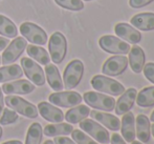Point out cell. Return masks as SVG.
<instances>
[{
	"instance_id": "obj_6",
	"label": "cell",
	"mask_w": 154,
	"mask_h": 144,
	"mask_svg": "<svg viewBox=\"0 0 154 144\" xmlns=\"http://www.w3.org/2000/svg\"><path fill=\"white\" fill-rule=\"evenodd\" d=\"M99 45L106 53L113 54V55H126L130 51V44L125 41L121 40L118 37L112 35L102 36L99 40Z\"/></svg>"
},
{
	"instance_id": "obj_10",
	"label": "cell",
	"mask_w": 154,
	"mask_h": 144,
	"mask_svg": "<svg viewBox=\"0 0 154 144\" xmlns=\"http://www.w3.org/2000/svg\"><path fill=\"white\" fill-rule=\"evenodd\" d=\"M26 39L24 37H18L15 38L11 43H8V46L4 50L3 54H2V64L8 65L11 63L15 62L21 54L24 52V50L27 46Z\"/></svg>"
},
{
	"instance_id": "obj_24",
	"label": "cell",
	"mask_w": 154,
	"mask_h": 144,
	"mask_svg": "<svg viewBox=\"0 0 154 144\" xmlns=\"http://www.w3.org/2000/svg\"><path fill=\"white\" fill-rule=\"evenodd\" d=\"M73 127L71 124L68 123H56L48 124L43 130V134L47 137H58V136H67L71 134Z\"/></svg>"
},
{
	"instance_id": "obj_12",
	"label": "cell",
	"mask_w": 154,
	"mask_h": 144,
	"mask_svg": "<svg viewBox=\"0 0 154 144\" xmlns=\"http://www.w3.org/2000/svg\"><path fill=\"white\" fill-rule=\"evenodd\" d=\"M128 66V58L124 55H116L108 58L102 66V73L106 76L116 77L126 71Z\"/></svg>"
},
{
	"instance_id": "obj_28",
	"label": "cell",
	"mask_w": 154,
	"mask_h": 144,
	"mask_svg": "<svg viewBox=\"0 0 154 144\" xmlns=\"http://www.w3.org/2000/svg\"><path fill=\"white\" fill-rule=\"evenodd\" d=\"M0 35L8 38H15L18 35V30L15 23L3 15H0Z\"/></svg>"
},
{
	"instance_id": "obj_11",
	"label": "cell",
	"mask_w": 154,
	"mask_h": 144,
	"mask_svg": "<svg viewBox=\"0 0 154 144\" xmlns=\"http://www.w3.org/2000/svg\"><path fill=\"white\" fill-rule=\"evenodd\" d=\"M20 33L27 41L34 44L44 45L47 42V34L45 30L32 22H23L20 25Z\"/></svg>"
},
{
	"instance_id": "obj_18",
	"label": "cell",
	"mask_w": 154,
	"mask_h": 144,
	"mask_svg": "<svg viewBox=\"0 0 154 144\" xmlns=\"http://www.w3.org/2000/svg\"><path fill=\"white\" fill-rule=\"evenodd\" d=\"M38 110L42 118L49 122H55V123H60L64 120V114L60 108L51 105L47 102H40L38 104Z\"/></svg>"
},
{
	"instance_id": "obj_1",
	"label": "cell",
	"mask_w": 154,
	"mask_h": 144,
	"mask_svg": "<svg viewBox=\"0 0 154 144\" xmlns=\"http://www.w3.org/2000/svg\"><path fill=\"white\" fill-rule=\"evenodd\" d=\"M90 83L95 91L111 96H120L125 91V86L122 83L104 75L93 76Z\"/></svg>"
},
{
	"instance_id": "obj_22",
	"label": "cell",
	"mask_w": 154,
	"mask_h": 144,
	"mask_svg": "<svg viewBox=\"0 0 154 144\" xmlns=\"http://www.w3.org/2000/svg\"><path fill=\"white\" fill-rule=\"evenodd\" d=\"M45 74L49 86L56 91H61L64 88V84L60 76V72L55 64H46L45 66Z\"/></svg>"
},
{
	"instance_id": "obj_14",
	"label": "cell",
	"mask_w": 154,
	"mask_h": 144,
	"mask_svg": "<svg viewBox=\"0 0 154 144\" xmlns=\"http://www.w3.org/2000/svg\"><path fill=\"white\" fill-rule=\"evenodd\" d=\"M114 32L120 38L128 41L131 44H137L142 40V34L131 24L125 22H120L114 27Z\"/></svg>"
},
{
	"instance_id": "obj_19",
	"label": "cell",
	"mask_w": 154,
	"mask_h": 144,
	"mask_svg": "<svg viewBox=\"0 0 154 144\" xmlns=\"http://www.w3.org/2000/svg\"><path fill=\"white\" fill-rule=\"evenodd\" d=\"M120 128L123 139H125L126 142L131 143L135 139V118L131 112L123 115Z\"/></svg>"
},
{
	"instance_id": "obj_8",
	"label": "cell",
	"mask_w": 154,
	"mask_h": 144,
	"mask_svg": "<svg viewBox=\"0 0 154 144\" xmlns=\"http://www.w3.org/2000/svg\"><path fill=\"white\" fill-rule=\"evenodd\" d=\"M48 100L51 104L61 107H73L81 104L83 97L77 91H56L48 97Z\"/></svg>"
},
{
	"instance_id": "obj_23",
	"label": "cell",
	"mask_w": 154,
	"mask_h": 144,
	"mask_svg": "<svg viewBox=\"0 0 154 144\" xmlns=\"http://www.w3.org/2000/svg\"><path fill=\"white\" fill-rule=\"evenodd\" d=\"M90 110L87 105H77L75 107L70 108L69 110H67L65 114L64 118L68 123L71 124H77L79 122H81L82 120L86 119L89 116Z\"/></svg>"
},
{
	"instance_id": "obj_37",
	"label": "cell",
	"mask_w": 154,
	"mask_h": 144,
	"mask_svg": "<svg viewBox=\"0 0 154 144\" xmlns=\"http://www.w3.org/2000/svg\"><path fill=\"white\" fill-rule=\"evenodd\" d=\"M10 43V40L8 38H3V37H0V51L4 50Z\"/></svg>"
},
{
	"instance_id": "obj_32",
	"label": "cell",
	"mask_w": 154,
	"mask_h": 144,
	"mask_svg": "<svg viewBox=\"0 0 154 144\" xmlns=\"http://www.w3.org/2000/svg\"><path fill=\"white\" fill-rule=\"evenodd\" d=\"M18 120V114L11 108H4L3 114L0 116V124L1 125H8L13 124Z\"/></svg>"
},
{
	"instance_id": "obj_29",
	"label": "cell",
	"mask_w": 154,
	"mask_h": 144,
	"mask_svg": "<svg viewBox=\"0 0 154 144\" xmlns=\"http://www.w3.org/2000/svg\"><path fill=\"white\" fill-rule=\"evenodd\" d=\"M42 134L43 130L40 123H37V122L32 123L27 130L25 144H40L41 139H42Z\"/></svg>"
},
{
	"instance_id": "obj_40",
	"label": "cell",
	"mask_w": 154,
	"mask_h": 144,
	"mask_svg": "<svg viewBox=\"0 0 154 144\" xmlns=\"http://www.w3.org/2000/svg\"><path fill=\"white\" fill-rule=\"evenodd\" d=\"M43 144H55V143H54V141H51V140H46L45 142H43Z\"/></svg>"
},
{
	"instance_id": "obj_43",
	"label": "cell",
	"mask_w": 154,
	"mask_h": 144,
	"mask_svg": "<svg viewBox=\"0 0 154 144\" xmlns=\"http://www.w3.org/2000/svg\"><path fill=\"white\" fill-rule=\"evenodd\" d=\"M151 133H152V135H153V137H154V123L151 125Z\"/></svg>"
},
{
	"instance_id": "obj_17",
	"label": "cell",
	"mask_w": 154,
	"mask_h": 144,
	"mask_svg": "<svg viewBox=\"0 0 154 144\" xmlns=\"http://www.w3.org/2000/svg\"><path fill=\"white\" fill-rule=\"evenodd\" d=\"M151 136L150 119L147 116L140 114L135 118V137L142 143H148Z\"/></svg>"
},
{
	"instance_id": "obj_38",
	"label": "cell",
	"mask_w": 154,
	"mask_h": 144,
	"mask_svg": "<svg viewBox=\"0 0 154 144\" xmlns=\"http://www.w3.org/2000/svg\"><path fill=\"white\" fill-rule=\"evenodd\" d=\"M3 105H4V98L1 91V87H0V116H1V113L3 112Z\"/></svg>"
},
{
	"instance_id": "obj_31",
	"label": "cell",
	"mask_w": 154,
	"mask_h": 144,
	"mask_svg": "<svg viewBox=\"0 0 154 144\" xmlns=\"http://www.w3.org/2000/svg\"><path fill=\"white\" fill-rule=\"evenodd\" d=\"M58 5L63 8L70 11H81L84 8V3L82 0H55Z\"/></svg>"
},
{
	"instance_id": "obj_15",
	"label": "cell",
	"mask_w": 154,
	"mask_h": 144,
	"mask_svg": "<svg viewBox=\"0 0 154 144\" xmlns=\"http://www.w3.org/2000/svg\"><path fill=\"white\" fill-rule=\"evenodd\" d=\"M89 115L91 117V119L99 122V123H101L102 125H104L108 130H113V132H116V130H120L121 120L116 116L107 114V113H104V112H99L97 110H90Z\"/></svg>"
},
{
	"instance_id": "obj_3",
	"label": "cell",
	"mask_w": 154,
	"mask_h": 144,
	"mask_svg": "<svg viewBox=\"0 0 154 144\" xmlns=\"http://www.w3.org/2000/svg\"><path fill=\"white\" fill-rule=\"evenodd\" d=\"M83 100L87 105L93 107L94 110L111 112L116 106V100L113 97L97 93V91H86L83 95Z\"/></svg>"
},
{
	"instance_id": "obj_25",
	"label": "cell",
	"mask_w": 154,
	"mask_h": 144,
	"mask_svg": "<svg viewBox=\"0 0 154 144\" xmlns=\"http://www.w3.org/2000/svg\"><path fill=\"white\" fill-rule=\"evenodd\" d=\"M23 76V71L18 64L6 65L0 69V82L19 79Z\"/></svg>"
},
{
	"instance_id": "obj_33",
	"label": "cell",
	"mask_w": 154,
	"mask_h": 144,
	"mask_svg": "<svg viewBox=\"0 0 154 144\" xmlns=\"http://www.w3.org/2000/svg\"><path fill=\"white\" fill-rule=\"evenodd\" d=\"M143 72L145 77L154 84V62H148L147 64H145Z\"/></svg>"
},
{
	"instance_id": "obj_7",
	"label": "cell",
	"mask_w": 154,
	"mask_h": 144,
	"mask_svg": "<svg viewBox=\"0 0 154 144\" xmlns=\"http://www.w3.org/2000/svg\"><path fill=\"white\" fill-rule=\"evenodd\" d=\"M80 123V128L91 136L97 142L108 144L110 142V136L108 130L104 126L99 124L93 119H84Z\"/></svg>"
},
{
	"instance_id": "obj_4",
	"label": "cell",
	"mask_w": 154,
	"mask_h": 144,
	"mask_svg": "<svg viewBox=\"0 0 154 144\" xmlns=\"http://www.w3.org/2000/svg\"><path fill=\"white\" fill-rule=\"evenodd\" d=\"M49 54L54 63L59 64L64 60L67 53V41L65 36L60 32H56L49 38L48 42Z\"/></svg>"
},
{
	"instance_id": "obj_16",
	"label": "cell",
	"mask_w": 154,
	"mask_h": 144,
	"mask_svg": "<svg viewBox=\"0 0 154 144\" xmlns=\"http://www.w3.org/2000/svg\"><path fill=\"white\" fill-rule=\"evenodd\" d=\"M1 88L6 95H26L35 91V84L27 80H17L14 82L4 83Z\"/></svg>"
},
{
	"instance_id": "obj_20",
	"label": "cell",
	"mask_w": 154,
	"mask_h": 144,
	"mask_svg": "<svg viewBox=\"0 0 154 144\" xmlns=\"http://www.w3.org/2000/svg\"><path fill=\"white\" fill-rule=\"evenodd\" d=\"M129 58H128V63L131 66V69L135 74L142 73L144 69L145 61H146V56L143 49L138 45H134L129 51Z\"/></svg>"
},
{
	"instance_id": "obj_45",
	"label": "cell",
	"mask_w": 154,
	"mask_h": 144,
	"mask_svg": "<svg viewBox=\"0 0 154 144\" xmlns=\"http://www.w3.org/2000/svg\"><path fill=\"white\" fill-rule=\"evenodd\" d=\"M0 63H1V56H0Z\"/></svg>"
},
{
	"instance_id": "obj_2",
	"label": "cell",
	"mask_w": 154,
	"mask_h": 144,
	"mask_svg": "<svg viewBox=\"0 0 154 144\" xmlns=\"http://www.w3.org/2000/svg\"><path fill=\"white\" fill-rule=\"evenodd\" d=\"M84 74V64L81 60L75 59L65 67L63 73V82L66 89L75 88L81 82Z\"/></svg>"
},
{
	"instance_id": "obj_26",
	"label": "cell",
	"mask_w": 154,
	"mask_h": 144,
	"mask_svg": "<svg viewBox=\"0 0 154 144\" xmlns=\"http://www.w3.org/2000/svg\"><path fill=\"white\" fill-rule=\"evenodd\" d=\"M136 104L140 107H150L154 105V86L144 87L136 95Z\"/></svg>"
},
{
	"instance_id": "obj_39",
	"label": "cell",
	"mask_w": 154,
	"mask_h": 144,
	"mask_svg": "<svg viewBox=\"0 0 154 144\" xmlns=\"http://www.w3.org/2000/svg\"><path fill=\"white\" fill-rule=\"evenodd\" d=\"M2 144H23V143L18 140H12V141H8V142H4Z\"/></svg>"
},
{
	"instance_id": "obj_27",
	"label": "cell",
	"mask_w": 154,
	"mask_h": 144,
	"mask_svg": "<svg viewBox=\"0 0 154 144\" xmlns=\"http://www.w3.org/2000/svg\"><path fill=\"white\" fill-rule=\"evenodd\" d=\"M26 52L29 57H32V59H35V60L38 61L39 63H41L43 65L48 64L49 61H51V57H49L48 53L41 46H36L35 44H29L26 46Z\"/></svg>"
},
{
	"instance_id": "obj_42",
	"label": "cell",
	"mask_w": 154,
	"mask_h": 144,
	"mask_svg": "<svg viewBox=\"0 0 154 144\" xmlns=\"http://www.w3.org/2000/svg\"><path fill=\"white\" fill-rule=\"evenodd\" d=\"M131 144H143L142 142H140V141H135V140H133L131 142Z\"/></svg>"
},
{
	"instance_id": "obj_30",
	"label": "cell",
	"mask_w": 154,
	"mask_h": 144,
	"mask_svg": "<svg viewBox=\"0 0 154 144\" xmlns=\"http://www.w3.org/2000/svg\"><path fill=\"white\" fill-rule=\"evenodd\" d=\"M71 137L77 144H99V142L93 140L89 136H87L83 130H73L71 132Z\"/></svg>"
},
{
	"instance_id": "obj_9",
	"label": "cell",
	"mask_w": 154,
	"mask_h": 144,
	"mask_svg": "<svg viewBox=\"0 0 154 144\" xmlns=\"http://www.w3.org/2000/svg\"><path fill=\"white\" fill-rule=\"evenodd\" d=\"M21 65H22L23 72L25 76L35 84V85L42 86L45 83V75L43 69L38 63L35 62L32 59L24 57L21 59Z\"/></svg>"
},
{
	"instance_id": "obj_36",
	"label": "cell",
	"mask_w": 154,
	"mask_h": 144,
	"mask_svg": "<svg viewBox=\"0 0 154 144\" xmlns=\"http://www.w3.org/2000/svg\"><path fill=\"white\" fill-rule=\"evenodd\" d=\"M54 143L55 144H77L73 140L67 138V137H61L58 136L54 139Z\"/></svg>"
},
{
	"instance_id": "obj_35",
	"label": "cell",
	"mask_w": 154,
	"mask_h": 144,
	"mask_svg": "<svg viewBox=\"0 0 154 144\" xmlns=\"http://www.w3.org/2000/svg\"><path fill=\"white\" fill-rule=\"evenodd\" d=\"M110 142H111V144H126V141L123 139V137L116 132L110 137Z\"/></svg>"
},
{
	"instance_id": "obj_44",
	"label": "cell",
	"mask_w": 154,
	"mask_h": 144,
	"mask_svg": "<svg viewBox=\"0 0 154 144\" xmlns=\"http://www.w3.org/2000/svg\"><path fill=\"white\" fill-rule=\"evenodd\" d=\"M2 137V128H1V126H0V138Z\"/></svg>"
},
{
	"instance_id": "obj_13",
	"label": "cell",
	"mask_w": 154,
	"mask_h": 144,
	"mask_svg": "<svg viewBox=\"0 0 154 144\" xmlns=\"http://www.w3.org/2000/svg\"><path fill=\"white\" fill-rule=\"evenodd\" d=\"M136 95H137V91L134 87L125 89V91L121 95L118 101H116V106H114L116 114L118 116H123L126 113L130 112V110L134 105Z\"/></svg>"
},
{
	"instance_id": "obj_41",
	"label": "cell",
	"mask_w": 154,
	"mask_h": 144,
	"mask_svg": "<svg viewBox=\"0 0 154 144\" xmlns=\"http://www.w3.org/2000/svg\"><path fill=\"white\" fill-rule=\"evenodd\" d=\"M150 121L154 122V110H153L152 114H151V116H150Z\"/></svg>"
},
{
	"instance_id": "obj_21",
	"label": "cell",
	"mask_w": 154,
	"mask_h": 144,
	"mask_svg": "<svg viewBox=\"0 0 154 144\" xmlns=\"http://www.w3.org/2000/svg\"><path fill=\"white\" fill-rule=\"evenodd\" d=\"M132 27L140 30L149 32L154 30V13H140L134 15L130 20Z\"/></svg>"
},
{
	"instance_id": "obj_46",
	"label": "cell",
	"mask_w": 154,
	"mask_h": 144,
	"mask_svg": "<svg viewBox=\"0 0 154 144\" xmlns=\"http://www.w3.org/2000/svg\"><path fill=\"white\" fill-rule=\"evenodd\" d=\"M85 1H91V0H85Z\"/></svg>"
},
{
	"instance_id": "obj_5",
	"label": "cell",
	"mask_w": 154,
	"mask_h": 144,
	"mask_svg": "<svg viewBox=\"0 0 154 144\" xmlns=\"http://www.w3.org/2000/svg\"><path fill=\"white\" fill-rule=\"evenodd\" d=\"M4 101L8 107L14 110L18 114H21L27 118H31V119H35L38 117V110L36 106L31 102L24 100L23 98L18 97V96L8 95L4 98Z\"/></svg>"
},
{
	"instance_id": "obj_34",
	"label": "cell",
	"mask_w": 154,
	"mask_h": 144,
	"mask_svg": "<svg viewBox=\"0 0 154 144\" xmlns=\"http://www.w3.org/2000/svg\"><path fill=\"white\" fill-rule=\"evenodd\" d=\"M154 0H129V5L133 8H140L150 4Z\"/></svg>"
}]
</instances>
